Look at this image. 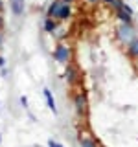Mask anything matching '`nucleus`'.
Returning <instances> with one entry per match:
<instances>
[{
    "mask_svg": "<svg viewBox=\"0 0 138 147\" xmlns=\"http://www.w3.org/2000/svg\"><path fill=\"white\" fill-rule=\"evenodd\" d=\"M114 15H116V18H118L120 22H123V24H133V15L125 13L123 9H118V11H114Z\"/></svg>",
    "mask_w": 138,
    "mask_h": 147,
    "instance_id": "9d476101",
    "label": "nucleus"
},
{
    "mask_svg": "<svg viewBox=\"0 0 138 147\" xmlns=\"http://www.w3.org/2000/svg\"><path fill=\"white\" fill-rule=\"evenodd\" d=\"M2 24H4V18H2V15H0V28H2Z\"/></svg>",
    "mask_w": 138,
    "mask_h": 147,
    "instance_id": "aec40b11",
    "label": "nucleus"
},
{
    "mask_svg": "<svg viewBox=\"0 0 138 147\" xmlns=\"http://www.w3.org/2000/svg\"><path fill=\"white\" fill-rule=\"evenodd\" d=\"M0 46H2V31H0Z\"/></svg>",
    "mask_w": 138,
    "mask_h": 147,
    "instance_id": "412c9836",
    "label": "nucleus"
},
{
    "mask_svg": "<svg viewBox=\"0 0 138 147\" xmlns=\"http://www.w3.org/2000/svg\"><path fill=\"white\" fill-rule=\"evenodd\" d=\"M52 55H53L55 63H59V64H68V61H70V57H72V50H70V46L59 42L57 46H55V50H53Z\"/></svg>",
    "mask_w": 138,
    "mask_h": 147,
    "instance_id": "f03ea898",
    "label": "nucleus"
},
{
    "mask_svg": "<svg viewBox=\"0 0 138 147\" xmlns=\"http://www.w3.org/2000/svg\"><path fill=\"white\" fill-rule=\"evenodd\" d=\"M20 105L24 109H28V98H26V96H20Z\"/></svg>",
    "mask_w": 138,
    "mask_h": 147,
    "instance_id": "dca6fc26",
    "label": "nucleus"
},
{
    "mask_svg": "<svg viewBox=\"0 0 138 147\" xmlns=\"http://www.w3.org/2000/svg\"><path fill=\"white\" fill-rule=\"evenodd\" d=\"M123 11H125V13H129V15H135V11H133V7L131 6H129V4H123Z\"/></svg>",
    "mask_w": 138,
    "mask_h": 147,
    "instance_id": "4468645a",
    "label": "nucleus"
},
{
    "mask_svg": "<svg viewBox=\"0 0 138 147\" xmlns=\"http://www.w3.org/2000/svg\"><path fill=\"white\" fill-rule=\"evenodd\" d=\"M11 11L13 15H22V11H24V0H11Z\"/></svg>",
    "mask_w": 138,
    "mask_h": 147,
    "instance_id": "9b49d317",
    "label": "nucleus"
},
{
    "mask_svg": "<svg viewBox=\"0 0 138 147\" xmlns=\"http://www.w3.org/2000/svg\"><path fill=\"white\" fill-rule=\"evenodd\" d=\"M74 105H76V112L79 116H85L87 114V94L85 92H77L74 96Z\"/></svg>",
    "mask_w": 138,
    "mask_h": 147,
    "instance_id": "7ed1b4c3",
    "label": "nucleus"
},
{
    "mask_svg": "<svg viewBox=\"0 0 138 147\" xmlns=\"http://www.w3.org/2000/svg\"><path fill=\"white\" fill-rule=\"evenodd\" d=\"M116 39L118 42L122 44H129L133 39H136V30H135V24H123V22H120L116 26Z\"/></svg>",
    "mask_w": 138,
    "mask_h": 147,
    "instance_id": "f257e3e1",
    "label": "nucleus"
},
{
    "mask_svg": "<svg viewBox=\"0 0 138 147\" xmlns=\"http://www.w3.org/2000/svg\"><path fill=\"white\" fill-rule=\"evenodd\" d=\"M99 147H101V145H99Z\"/></svg>",
    "mask_w": 138,
    "mask_h": 147,
    "instance_id": "b1692460",
    "label": "nucleus"
},
{
    "mask_svg": "<svg viewBox=\"0 0 138 147\" xmlns=\"http://www.w3.org/2000/svg\"><path fill=\"white\" fill-rule=\"evenodd\" d=\"M43 94H44V98H46V103H48V109L52 110V114H57V107H55V101H53L52 90H50V88H44Z\"/></svg>",
    "mask_w": 138,
    "mask_h": 147,
    "instance_id": "6e6552de",
    "label": "nucleus"
},
{
    "mask_svg": "<svg viewBox=\"0 0 138 147\" xmlns=\"http://www.w3.org/2000/svg\"><path fill=\"white\" fill-rule=\"evenodd\" d=\"M77 68L74 66V64H66V68H64V79H66L68 85H76L77 83Z\"/></svg>",
    "mask_w": 138,
    "mask_h": 147,
    "instance_id": "20e7f679",
    "label": "nucleus"
},
{
    "mask_svg": "<svg viewBox=\"0 0 138 147\" xmlns=\"http://www.w3.org/2000/svg\"><path fill=\"white\" fill-rule=\"evenodd\" d=\"M77 142H79V145H81V147H98V144H96V142L92 140L90 136H85V134L77 136Z\"/></svg>",
    "mask_w": 138,
    "mask_h": 147,
    "instance_id": "f8f14e48",
    "label": "nucleus"
},
{
    "mask_svg": "<svg viewBox=\"0 0 138 147\" xmlns=\"http://www.w3.org/2000/svg\"><path fill=\"white\" fill-rule=\"evenodd\" d=\"M0 9H2V0H0Z\"/></svg>",
    "mask_w": 138,
    "mask_h": 147,
    "instance_id": "5701e85b",
    "label": "nucleus"
},
{
    "mask_svg": "<svg viewBox=\"0 0 138 147\" xmlns=\"http://www.w3.org/2000/svg\"><path fill=\"white\" fill-rule=\"evenodd\" d=\"M43 28H44V31H46V33H52V35H53L55 31L59 30V20L46 17V18H44V24H43Z\"/></svg>",
    "mask_w": 138,
    "mask_h": 147,
    "instance_id": "0eeeda50",
    "label": "nucleus"
},
{
    "mask_svg": "<svg viewBox=\"0 0 138 147\" xmlns=\"http://www.w3.org/2000/svg\"><path fill=\"white\" fill-rule=\"evenodd\" d=\"M101 2H105V4H109V6H110V4H112L114 0H101Z\"/></svg>",
    "mask_w": 138,
    "mask_h": 147,
    "instance_id": "a211bd4d",
    "label": "nucleus"
},
{
    "mask_svg": "<svg viewBox=\"0 0 138 147\" xmlns=\"http://www.w3.org/2000/svg\"><path fill=\"white\" fill-rule=\"evenodd\" d=\"M123 4H125L123 0H114V2L110 4V7H112L114 11H118V9H122V7H123Z\"/></svg>",
    "mask_w": 138,
    "mask_h": 147,
    "instance_id": "ddd939ff",
    "label": "nucleus"
},
{
    "mask_svg": "<svg viewBox=\"0 0 138 147\" xmlns=\"http://www.w3.org/2000/svg\"><path fill=\"white\" fill-rule=\"evenodd\" d=\"M64 4H72V2H76V0H63Z\"/></svg>",
    "mask_w": 138,
    "mask_h": 147,
    "instance_id": "6ab92c4d",
    "label": "nucleus"
},
{
    "mask_svg": "<svg viewBox=\"0 0 138 147\" xmlns=\"http://www.w3.org/2000/svg\"><path fill=\"white\" fill-rule=\"evenodd\" d=\"M0 68H6V59L0 55Z\"/></svg>",
    "mask_w": 138,
    "mask_h": 147,
    "instance_id": "f3484780",
    "label": "nucleus"
},
{
    "mask_svg": "<svg viewBox=\"0 0 138 147\" xmlns=\"http://www.w3.org/2000/svg\"><path fill=\"white\" fill-rule=\"evenodd\" d=\"M48 147H63L59 142H55V140H48Z\"/></svg>",
    "mask_w": 138,
    "mask_h": 147,
    "instance_id": "2eb2a0df",
    "label": "nucleus"
},
{
    "mask_svg": "<svg viewBox=\"0 0 138 147\" xmlns=\"http://www.w3.org/2000/svg\"><path fill=\"white\" fill-rule=\"evenodd\" d=\"M70 17H72V4H63L61 9H59V13H57V20L64 22V20H68Z\"/></svg>",
    "mask_w": 138,
    "mask_h": 147,
    "instance_id": "423d86ee",
    "label": "nucleus"
},
{
    "mask_svg": "<svg viewBox=\"0 0 138 147\" xmlns=\"http://www.w3.org/2000/svg\"><path fill=\"white\" fill-rule=\"evenodd\" d=\"M0 144H2V134H0Z\"/></svg>",
    "mask_w": 138,
    "mask_h": 147,
    "instance_id": "4be33fe9",
    "label": "nucleus"
},
{
    "mask_svg": "<svg viewBox=\"0 0 138 147\" xmlns=\"http://www.w3.org/2000/svg\"><path fill=\"white\" fill-rule=\"evenodd\" d=\"M127 55L131 59H138V37H136V39H133L131 42L127 44Z\"/></svg>",
    "mask_w": 138,
    "mask_h": 147,
    "instance_id": "1a4fd4ad",
    "label": "nucleus"
},
{
    "mask_svg": "<svg viewBox=\"0 0 138 147\" xmlns=\"http://www.w3.org/2000/svg\"><path fill=\"white\" fill-rule=\"evenodd\" d=\"M63 4H64L63 0H53V2L48 6V9H46V17L55 18V20H57V13H59V9H61Z\"/></svg>",
    "mask_w": 138,
    "mask_h": 147,
    "instance_id": "39448f33",
    "label": "nucleus"
}]
</instances>
